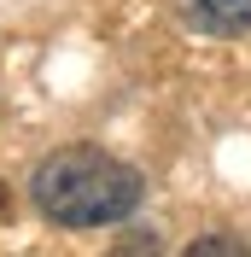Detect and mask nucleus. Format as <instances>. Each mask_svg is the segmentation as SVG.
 Wrapping results in <instances>:
<instances>
[{"label":"nucleus","mask_w":251,"mask_h":257,"mask_svg":"<svg viewBox=\"0 0 251 257\" xmlns=\"http://www.w3.org/2000/svg\"><path fill=\"white\" fill-rule=\"evenodd\" d=\"M210 251H245L239 240H193V257H210Z\"/></svg>","instance_id":"7ed1b4c3"},{"label":"nucleus","mask_w":251,"mask_h":257,"mask_svg":"<svg viewBox=\"0 0 251 257\" xmlns=\"http://www.w3.org/2000/svg\"><path fill=\"white\" fill-rule=\"evenodd\" d=\"M30 193L41 205V216H53L59 228H105V222L135 216L146 181L135 164L111 158L99 146H64V152L35 164Z\"/></svg>","instance_id":"f257e3e1"},{"label":"nucleus","mask_w":251,"mask_h":257,"mask_svg":"<svg viewBox=\"0 0 251 257\" xmlns=\"http://www.w3.org/2000/svg\"><path fill=\"white\" fill-rule=\"evenodd\" d=\"M6 210H12V199H6V181H0V216H6Z\"/></svg>","instance_id":"20e7f679"},{"label":"nucleus","mask_w":251,"mask_h":257,"mask_svg":"<svg viewBox=\"0 0 251 257\" xmlns=\"http://www.w3.org/2000/svg\"><path fill=\"white\" fill-rule=\"evenodd\" d=\"M181 24L216 41H239L251 35V0H181Z\"/></svg>","instance_id":"f03ea898"}]
</instances>
